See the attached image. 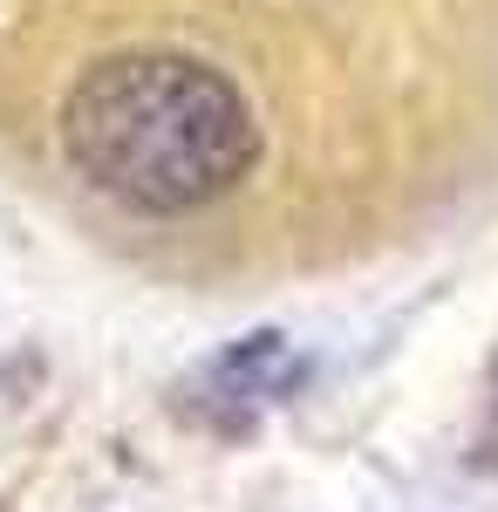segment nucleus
<instances>
[{
    "instance_id": "2",
    "label": "nucleus",
    "mask_w": 498,
    "mask_h": 512,
    "mask_svg": "<svg viewBox=\"0 0 498 512\" xmlns=\"http://www.w3.org/2000/svg\"><path fill=\"white\" fill-rule=\"evenodd\" d=\"M205 390H212V424H246L253 410H267L301 383V362L287 349V335H246L226 355H212L205 369Z\"/></svg>"
},
{
    "instance_id": "1",
    "label": "nucleus",
    "mask_w": 498,
    "mask_h": 512,
    "mask_svg": "<svg viewBox=\"0 0 498 512\" xmlns=\"http://www.w3.org/2000/svg\"><path fill=\"white\" fill-rule=\"evenodd\" d=\"M62 151L116 205L171 219L226 198L253 171L260 123L212 62L144 48L76 76L62 103Z\"/></svg>"
}]
</instances>
